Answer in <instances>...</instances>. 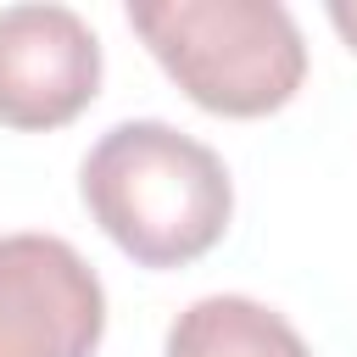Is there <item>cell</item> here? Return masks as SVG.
Returning a JSON list of instances; mask_svg holds the SVG:
<instances>
[{"instance_id":"3957f363","label":"cell","mask_w":357,"mask_h":357,"mask_svg":"<svg viewBox=\"0 0 357 357\" xmlns=\"http://www.w3.org/2000/svg\"><path fill=\"white\" fill-rule=\"evenodd\" d=\"M106 290L61 234H0V357H89Z\"/></svg>"},{"instance_id":"6da1fadb","label":"cell","mask_w":357,"mask_h":357,"mask_svg":"<svg viewBox=\"0 0 357 357\" xmlns=\"http://www.w3.org/2000/svg\"><path fill=\"white\" fill-rule=\"evenodd\" d=\"M78 190L89 218L139 268L195 262L223 240L234 212L223 156L156 117L106 128L78 167Z\"/></svg>"},{"instance_id":"5b68a950","label":"cell","mask_w":357,"mask_h":357,"mask_svg":"<svg viewBox=\"0 0 357 357\" xmlns=\"http://www.w3.org/2000/svg\"><path fill=\"white\" fill-rule=\"evenodd\" d=\"M167 357H312L307 340L251 296H201L167 329Z\"/></svg>"},{"instance_id":"8992f818","label":"cell","mask_w":357,"mask_h":357,"mask_svg":"<svg viewBox=\"0 0 357 357\" xmlns=\"http://www.w3.org/2000/svg\"><path fill=\"white\" fill-rule=\"evenodd\" d=\"M329 22H335L340 39L357 50V0H329Z\"/></svg>"},{"instance_id":"7a4b0ae2","label":"cell","mask_w":357,"mask_h":357,"mask_svg":"<svg viewBox=\"0 0 357 357\" xmlns=\"http://www.w3.org/2000/svg\"><path fill=\"white\" fill-rule=\"evenodd\" d=\"M134 33L206 112H279L307 78V45L279 0H128Z\"/></svg>"},{"instance_id":"277c9868","label":"cell","mask_w":357,"mask_h":357,"mask_svg":"<svg viewBox=\"0 0 357 357\" xmlns=\"http://www.w3.org/2000/svg\"><path fill=\"white\" fill-rule=\"evenodd\" d=\"M100 89V39L73 6L22 0L0 11V123L61 128Z\"/></svg>"}]
</instances>
